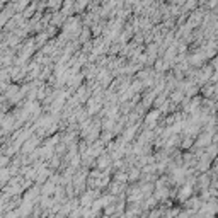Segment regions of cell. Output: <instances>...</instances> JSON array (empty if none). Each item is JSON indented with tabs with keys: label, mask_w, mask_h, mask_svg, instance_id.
<instances>
[{
	"label": "cell",
	"mask_w": 218,
	"mask_h": 218,
	"mask_svg": "<svg viewBox=\"0 0 218 218\" xmlns=\"http://www.w3.org/2000/svg\"><path fill=\"white\" fill-rule=\"evenodd\" d=\"M210 141H211V138H210L208 133H205V135H201V138L198 140V145H199V147H203V145H208Z\"/></svg>",
	"instance_id": "1"
}]
</instances>
